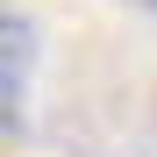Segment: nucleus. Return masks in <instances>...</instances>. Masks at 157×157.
I'll use <instances>...</instances> for the list:
<instances>
[{
	"label": "nucleus",
	"instance_id": "nucleus-1",
	"mask_svg": "<svg viewBox=\"0 0 157 157\" xmlns=\"http://www.w3.org/2000/svg\"><path fill=\"white\" fill-rule=\"evenodd\" d=\"M29 57H36V36L29 21L0 7V128L21 121V86H29Z\"/></svg>",
	"mask_w": 157,
	"mask_h": 157
},
{
	"label": "nucleus",
	"instance_id": "nucleus-2",
	"mask_svg": "<svg viewBox=\"0 0 157 157\" xmlns=\"http://www.w3.org/2000/svg\"><path fill=\"white\" fill-rule=\"evenodd\" d=\"M128 7H143V14H157V0H128Z\"/></svg>",
	"mask_w": 157,
	"mask_h": 157
}]
</instances>
